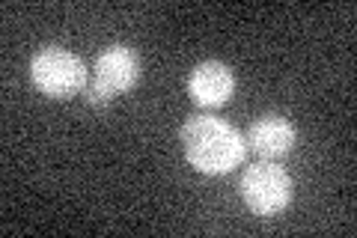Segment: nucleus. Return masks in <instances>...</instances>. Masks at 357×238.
Listing matches in <instances>:
<instances>
[{
    "mask_svg": "<svg viewBox=\"0 0 357 238\" xmlns=\"http://www.w3.org/2000/svg\"><path fill=\"white\" fill-rule=\"evenodd\" d=\"M295 140H298L295 126L286 117H280V113L259 117L250 126V134H248V146L259 158H265V161H277V158L289 155Z\"/></svg>",
    "mask_w": 357,
    "mask_h": 238,
    "instance_id": "nucleus-6",
    "label": "nucleus"
},
{
    "mask_svg": "<svg viewBox=\"0 0 357 238\" xmlns=\"http://www.w3.org/2000/svg\"><path fill=\"white\" fill-rule=\"evenodd\" d=\"M178 137H182V149H185V158L191 161V167H197L199 173H208V176L229 173L248 155L244 134L236 126H229L227 119L208 117V113H199V117L188 119Z\"/></svg>",
    "mask_w": 357,
    "mask_h": 238,
    "instance_id": "nucleus-1",
    "label": "nucleus"
},
{
    "mask_svg": "<svg viewBox=\"0 0 357 238\" xmlns=\"http://www.w3.org/2000/svg\"><path fill=\"white\" fill-rule=\"evenodd\" d=\"M236 89V77H232L229 66H223L218 60H206L188 77V93L199 107H220L232 98Z\"/></svg>",
    "mask_w": 357,
    "mask_h": 238,
    "instance_id": "nucleus-5",
    "label": "nucleus"
},
{
    "mask_svg": "<svg viewBox=\"0 0 357 238\" xmlns=\"http://www.w3.org/2000/svg\"><path fill=\"white\" fill-rule=\"evenodd\" d=\"M93 77L105 84L110 93H128L140 81V57L134 54L128 45H107L96 60Z\"/></svg>",
    "mask_w": 357,
    "mask_h": 238,
    "instance_id": "nucleus-4",
    "label": "nucleus"
},
{
    "mask_svg": "<svg viewBox=\"0 0 357 238\" xmlns=\"http://www.w3.org/2000/svg\"><path fill=\"white\" fill-rule=\"evenodd\" d=\"M30 81L48 98H72L86 87V66L77 54L48 45L30 60Z\"/></svg>",
    "mask_w": 357,
    "mask_h": 238,
    "instance_id": "nucleus-2",
    "label": "nucleus"
},
{
    "mask_svg": "<svg viewBox=\"0 0 357 238\" xmlns=\"http://www.w3.org/2000/svg\"><path fill=\"white\" fill-rule=\"evenodd\" d=\"M84 98H86L93 107H105V105H110L114 93H110L105 84H98L96 77H93V81H86V87H84Z\"/></svg>",
    "mask_w": 357,
    "mask_h": 238,
    "instance_id": "nucleus-7",
    "label": "nucleus"
},
{
    "mask_svg": "<svg viewBox=\"0 0 357 238\" xmlns=\"http://www.w3.org/2000/svg\"><path fill=\"white\" fill-rule=\"evenodd\" d=\"M241 200L253 214L271 218V214L283 211L292 200V179L274 161L250 164L241 176Z\"/></svg>",
    "mask_w": 357,
    "mask_h": 238,
    "instance_id": "nucleus-3",
    "label": "nucleus"
}]
</instances>
